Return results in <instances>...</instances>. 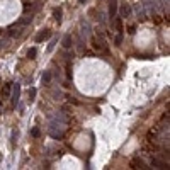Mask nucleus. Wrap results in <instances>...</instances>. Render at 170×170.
<instances>
[{"instance_id": "obj_1", "label": "nucleus", "mask_w": 170, "mask_h": 170, "mask_svg": "<svg viewBox=\"0 0 170 170\" xmlns=\"http://www.w3.org/2000/svg\"><path fill=\"white\" fill-rule=\"evenodd\" d=\"M65 129H66V118L58 112V114L51 119L50 126H48V133H50L51 138L60 140L61 136H63V133H65Z\"/></svg>"}, {"instance_id": "obj_2", "label": "nucleus", "mask_w": 170, "mask_h": 170, "mask_svg": "<svg viewBox=\"0 0 170 170\" xmlns=\"http://www.w3.org/2000/svg\"><path fill=\"white\" fill-rule=\"evenodd\" d=\"M92 46H94L97 51H106L107 50L106 41H104V36H102V34H99V38H95V39L92 41Z\"/></svg>"}, {"instance_id": "obj_3", "label": "nucleus", "mask_w": 170, "mask_h": 170, "mask_svg": "<svg viewBox=\"0 0 170 170\" xmlns=\"http://www.w3.org/2000/svg\"><path fill=\"white\" fill-rule=\"evenodd\" d=\"M19 95H20V85L19 83H12V106H17Z\"/></svg>"}, {"instance_id": "obj_4", "label": "nucleus", "mask_w": 170, "mask_h": 170, "mask_svg": "<svg viewBox=\"0 0 170 170\" xmlns=\"http://www.w3.org/2000/svg\"><path fill=\"white\" fill-rule=\"evenodd\" d=\"M119 14H121V19H128L131 15V5L129 3H122L119 9Z\"/></svg>"}, {"instance_id": "obj_5", "label": "nucleus", "mask_w": 170, "mask_h": 170, "mask_svg": "<svg viewBox=\"0 0 170 170\" xmlns=\"http://www.w3.org/2000/svg\"><path fill=\"white\" fill-rule=\"evenodd\" d=\"M51 36V32L48 29H43V31H39L38 32V36H36V43H43L44 39H48Z\"/></svg>"}, {"instance_id": "obj_6", "label": "nucleus", "mask_w": 170, "mask_h": 170, "mask_svg": "<svg viewBox=\"0 0 170 170\" xmlns=\"http://www.w3.org/2000/svg\"><path fill=\"white\" fill-rule=\"evenodd\" d=\"M116 12H118V0H111V3H109V17L111 19L116 17Z\"/></svg>"}, {"instance_id": "obj_7", "label": "nucleus", "mask_w": 170, "mask_h": 170, "mask_svg": "<svg viewBox=\"0 0 170 170\" xmlns=\"http://www.w3.org/2000/svg\"><path fill=\"white\" fill-rule=\"evenodd\" d=\"M61 44H63L65 50H70L71 46H73V38H71V34H66V36L63 38V43H61Z\"/></svg>"}, {"instance_id": "obj_8", "label": "nucleus", "mask_w": 170, "mask_h": 170, "mask_svg": "<svg viewBox=\"0 0 170 170\" xmlns=\"http://www.w3.org/2000/svg\"><path fill=\"white\" fill-rule=\"evenodd\" d=\"M134 10H136V14H138V17H140L141 20L146 19V12H145V9H143V3H136V7H134Z\"/></svg>"}, {"instance_id": "obj_9", "label": "nucleus", "mask_w": 170, "mask_h": 170, "mask_svg": "<svg viewBox=\"0 0 170 170\" xmlns=\"http://www.w3.org/2000/svg\"><path fill=\"white\" fill-rule=\"evenodd\" d=\"M22 27H19V26H12V27H10V36H12V38H17V36H20V34H22Z\"/></svg>"}, {"instance_id": "obj_10", "label": "nucleus", "mask_w": 170, "mask_h": 170, "mask_svg": "<svg viewBox=\"0 0 170 170\" xmlns=\"http://www.w3.org/2000/svg\"><path fill=\"white\" fill-rule=\"evenodd\" d=\"M131 167H133V169H146V167H145V163H143V160H140V158H134V160L131 162Z\"/></svg>"}, {"instance_id": "obj_11", "label": "nucleus", "mask_w": 170, "mask_h": 170, "mask_svg": "<svg viewBox=\"0 0 170 170\" xmlns=\"http://www.w3.org/2000/svg\"><path fill=\"white\" fill-rule=\"evenodd\" d=\"M80 26H82V34H83V36H89V34H90V26H89V22L82 20Z\"/></svg>"}, {"instance_id": "obj_12", "label": "nucleus", "mask_w": 170, "mask_h": 170, "mask_svg": "<svg viewBox=\"0 0 170 170\" xmlns=\"http://www.w3.org/2000/svg\"><path fill=\"white\" fill-rule=\"evenodd\" d=\"M53 15H55V20H56V22L60 24V22H61V19H63V17H61V15H63V12H61V9H55V12H53Z\"/></svg>"}, {"instance_id": "obj_13", "label": "nucleus", "mask_w": 170, "mask_h": 170, "mask_svg": "<svg viewBox=\"0 0 170 170\" xmlns=\"http://www.w3.org/2000/svg\"><path fill=\"white\" fill-rule=\"evenodd\" d=\"M51 82V71H44V75H43V85H48Z\"/></svg>"}, {"instance_id": "obj_14", "label": "nucleus", "mask_w": 170, "mask_h": 170, "mask_svg": "<svg viewBox=\"0 0 170 170\" xmlns=\"http://www.w3.org/2000/svg\"><path fill=\"white\" fill-rule=\"evenodd\" d=\"M10 89H12V83H7V85L2 89V97H7L10 94Z\"/></svg>"}, {"instance_id": "obj_15", "label": "nucleus", "mask_w": 170, "mask_h": 170, "mask_svg": "<svg viewBox=\"0 0 170 170\" xmlns=\"http://www.w3.org/2000/svg\"><path fill=\"white\" fill-rule=\"evenodd\" d=\"M31 20H32V17H22V19L17 20V24H19V26H26V24H29Z\"/></svg>"}, {"instance_id": "obj_16", "label": "nucleus", "mask_w": 170, "mask_h": 170, "mask_svg": "<svg viewBox=\"0 0 170 170\" xmlns=\"http://www.w3.org/2000/svg\"><path fill=\"white\" fill-rule=\"evenodd\" d=\"M151 165H157L158 169H165V167H167L165 163H162V162H158L157 158H151Z\"/></svg>"}, {"instance_id": "obj_17", "label": "nucleus", "mask_w": 170, "mask_h": 170, "mask_svg": "<svg viewBox=\"0 0 170 170\" xmlns=\"http://www.w3.org/2000/svg\"><path fill=\"white\" fill-rule=\"evenodd\" d=\"M114 43H116V46H119L121 43H122V34H118L116 39H114Z\"/></svg>"}, {"instance_id": "obj_18", "label": "nucleus", "mask_w": 170, "mask_h": 170, "mask_svg": "<svg viewBox=\"0 0 170 170\" xmlns=\"http://www.w3.org/2000/svg\"><path fill=\"white\" fill-rule=\"evenodd\" d=\"M34 97H36V89H29V99H31V102L34 100Z\"/></svg>"}, {"instance_id": "obj_19", "label": "nucleus", "mask_w": 170, "mask_h": 170, "mask_svg": "<svg viewBox=\"0 0 170 170\" xmlns=\"http://www.w3.org/2000/svg\"><path fill=\"white\" fill-rule=\"evenodd\" d=\"M31 134H32V136H34V138H39V134H41V131L38 129V128H34V129L31 131Z\"/></svg>"}, {"instance_id": "obj_20", "label": "nucleus", "mask_w": 170, "mask_h": 170, "mask_svg": "<svg viewBox=\"0 0 170 170\" xmlns=\"http://www.w3.org/2000/svg\"><path fill=\"white\" fill-rule=\"evenodd\" d=\"M36 56V48H31L29 50V58H34Z\"/></svg>"}, {"instance_id": "obj_21", "label": "nucleus", "mask_w": 170, "mask_h": 170, "mask_svg": "<svg viewBox=\"0 0 170 170\" xmlns=\"http://www.w3.org/2000/svg\"><path fill=\"white\" fill-rule=\"evenodd\" d=\"M55 44H56V39H53V41H51V44H50V46H48V50H53V48H55Z\"/></svg>"}, {"instance_id": "obj_22", "label": "nucleus", "mask_w": 170, "mask_h": 170, "mask_svg": "<svg viewBox=\"0 0 170 170\" xmlns=\"http://www.w3.org/2000/svg\"><path fill=\"white\" fill-rule=\"evenodd\" d=\"M15 136H17V131H12V145L15 143Z\"/></svg>"}, {"instance_id": "obj_23", "label": "nucleus", "mask_w": 170, "mask_h": 170, "mask_svg": "<svg viewBox=\"0 0 170 170\" xmlns=\"http://www.w3.org/2000/svg\"><path fill=\"white\" fill-rule=\"evenodd\" d=\"M134 32H136V27H134V26H131V27H129V34H134Z\"/></svg>"}, {"instance_id": "obj_24", "label": "nucleus", "mask_w": 170, "mask_h": 170, "mask_svg": "<svg viewBox=\"0 0 170 170\" xmlns=\"http://www.w3.org/2000/svg\"><path fill=\"white\" fill-rule=\"evenodd\" d=\"M68 100H70V102H73V104H80V102H78V100L75 99V97H70Z\"/></svg>"}, {"instance_id": "obj_25", "label": "nucleus", "mask_w": 170, "mask_h": 170, "mask_svg": "<svg viewBox=\"0 0 170 170\" xmlns=\"http://www.w3.org/2000/svg\"><path fill=\"white\" fill-rule=\"evenodd\" d=\"M5 44H7V41H5V39H0V48H3Z\"/></svg>"}, {"instance_id": "obj_26", "label": "nucleus", "mask_w": 170, "mask_h": 170, "mask_svg": "<svg viewBox=\"0 0 170 170\" xmlns=\"http://www.w3.org/2000/svg\"><path fill=\"white\" fill-rule=\"evenodd\" d=\"M83 2H85V0H78V3H83Z\"/></svg>"}]
</instances>
